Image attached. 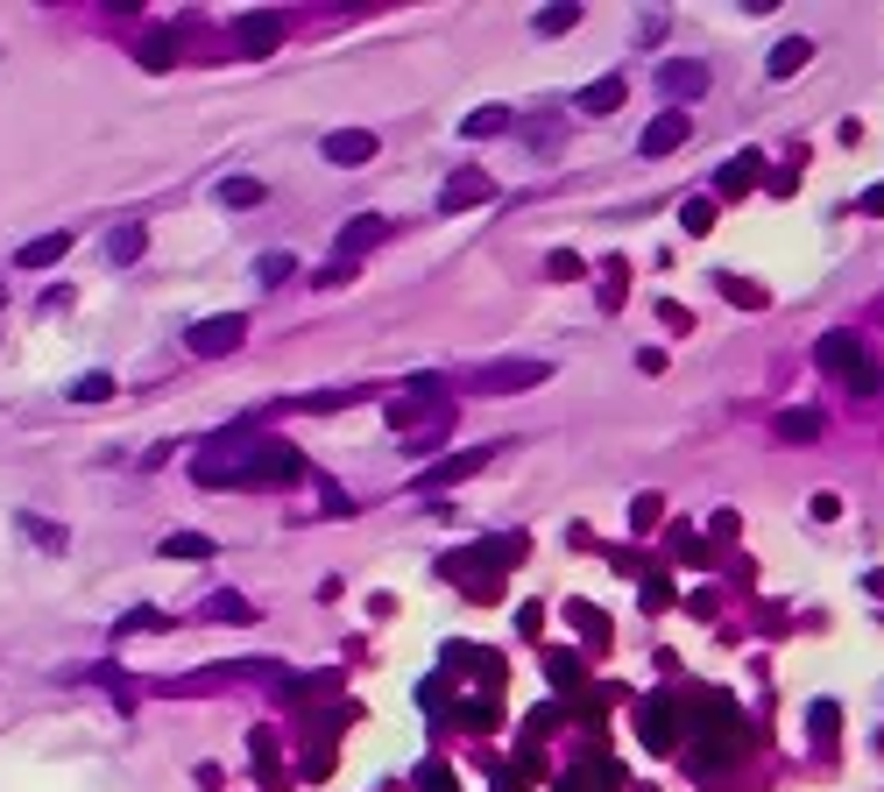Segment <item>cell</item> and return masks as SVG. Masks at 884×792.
I'll list each match as a JSON object with an SVG mask.
<instances>
[{"label": "cell", "instance_id": "1", "mask_svg": "<svg viewBox=\"0 0 884 792\" xmlns=\"http://www.w3.org/2000/svg\"><path fill=\"white\" fill-rule=\"evenodd\" d=\"M304 474V460H298V447H248L241 460H227V468H199V481L205 489H291V481Z\"/></svg>", "mask_w": 884, "mask_h": 792}, {"label": "cell", "instance_id": "2", "mask_svg": "<svg viewBox=\"0 0 884 792\" xmlns=\"http://www.w3.org/2000/svg\"><path fill=\"white\" fill-rule=\"evenodd\" d=\"M248 340V319L241 312H213V319H191L184 325V347H191V354H234V347Z\"/></svg>", "mask_w": 884, "mask_h": 792}, {"label": "cell", "instance_id": "3", "mask_svg": "<svg viewBox=\"0 0 884 792\" xmlns=\"http://www.w3.org/2000/svg\"><path fill=\"white\" fill-rule=\"evenodd\" d=\"M686 142H694V113H686V107H665L659 121L637 134V157H672V149H686Z\"/></svg>", "mask_w": 884, "mask_h": 792}, {"label": "cell", "instance_id": "4", "mask_svg": "<svg viewBox=\"0 0 884 792\" xmlns=\"http://www.w3.org/2000/svg\"><path fill=\"white\" fill-rule=\"evenodd\" d=\"M482 460H495V447H468V453H446V460H439V468L411 474V489H418V495H439V489H453V481L482 474Z\"/></svg>", "mask_w": 884, "mask_h": 792}, {"label": "cell", "instance_id": "5", "mask_svg": "<svg viewBox=\"0 0 884 792\" xmlns=\"http://www.w3.org/2000/svg\"><path fill=\"white\" fill-rule=\"evenodd\" d=\"M552 369L545 361H489L482 375H474V390H489V397H503V390H531V382H545Z\"/></svg>", "mask_w": 884, "mask_h": 792}, {"label": "cell", "instance_id": "6", "mask_svg": "<svg viewBox=\"0 0 884 792\" xmlns=\"http://www.w3.org/2000/svg\"><path fill=\"white\" fill-rule=\"evenodd\" d=\"M821 361H828L835 375H850L856 390H871V382H877V375H871V361H863V347H856L850 333H828V340H821Z\"/></svg>", "mask_w": 884, "mask_h": 792}, {"label": "cell", "instance_id": "7", "mask_svg": "<svg viewBox=\"0 0 884 792\" xmlns=\"http://www.w3.org/2000/svg\"><path fill=\"white\" fill-rule=\"evenodd\" d=\"M319 149H325V163H348V170H354V163L375 157V134H369V128H340V134H325Z\"/></svg>", "mask_w": 884, "mask_h": 792}, {"label": "cell", "instance_id": "8", "mask_svg": "<svg viewBox=\"0 0 884 792\" xmlns=\"http://www.w3.org/2000/svg\"><path fill=\"white\" fill-rule=\"evenodd\" d=\"M390 234V220H375V212H361V220L340 227V262H354V255H369V248Z\"/></svg>", "mask_w": 884, "mask_h": 792}, {"label": "cell", "instance_id": "9", "mask_svg": "<svg viewBox=\"0 0 884 792\" xmlns=\"http://www.w3.org/2000/svg\"><path fill=\"white\" fill-rule=\"evenodd\" d=\"M234 36H241V50H248V57H262V50H277V43H283V14H241V29H234Z\"/></svg>", "mask_w": 884, "mask_h": 792}, {"label": "cell", "instance_id": "10", "mask_svg": "<svg viewBox=\"0 0 884 792\" xmlns=\"http://www.w3.org/2000/svg\"><path fill=\"white\" fill-rule=\"evenodd\" d=\"M482 199H495V184L482 178V170H460V178H453L446 191H439V205H446V212H460V205H482Z\"/></svg>", "mask_w": 884, "mask_h": 792}, {"label": "cell", "instance_id": "11", "mask_svg": "<svg viewBox=\"0 0 884 792\" xmlns=\"http://www.w3.org/2000/svg\"><path fill=\"white\" fill-rule=\"evenodd\" d=\"M630 100V86H623V71H609V79H594L587 92H581V113H616Z\"/></svg>", "mask_w": 884, "mask_h": 792}, {"label": "cell", "instance_id": "12", "mask_svg": "<svg viewBox=\"0 0 884 792\" xmlns=\"http://www.w3.org/2000/svg\"><path fill=\"white\" fill-rule=\"evenodd\" d=\"M142 248H149V227H113V234H107V262L128 269V262H142Z\"/></svg>", "mask_w": 884, "mask_h": 792}, {"label": "cell", "instance_id": "13", "mask_svg": "<svg viewBox=\"0 0 884 792\" xmlns=\"http://www.w3.org/2000/svg\"><path fill=\"white\" fill-rule=\"evenodd\" d=\"M806 57H814V43H806V36H785L764 71H772V79H793V71H806Z\"/></svg>", "mask_w": 884, "mask_h": 792}, {"label": "cell", "instance_id": "14", "mask_svg": "<svg viewBox=\"0 0 884 792\" xmlns=\"http://www.w3.org/2000/svg\"><path fill=\"white\" fill-rule=\"evenodd\" d=\"M64 248H71V234H43V241H29L14 262H22V269H50V262H64Z\"/></svg>", "mask_w": 884, "mask_h": 792}, {"label": "cell", "instance_id": "15", "mask_svg": "<svg viewBox=\"0 0 884 792\" xmlns=\"http://www.w3.org/2000/svg\"><path fill=\"white\" fill-rule=\"evenodd\" d=\"M220 545H213V538H199V531H170L163 538V559H213Z\"/></svg>", "mask_w": 884, "mask_h": 792}, {"label": "cell", "instance_id": "16", "mask_svg": "<svg viewBox=\"0 0 884 792\" xmlns=\"http://www.w3.org/2000/svg\"><path fill=\"white\" fill-rule=\"evenodd\" d=\"M262 199H269L262 178H227V184H220V205H262Z\"/></svg>", "mask_w": 884, "mask_h": 792}, {"label": "cell", "instance_id": "17", "mask_svg": "<svg viewBox=\"0 0 884 792\" xmlns=\"http://www.w3.org/2000/svg\"><path fill=\"white\" fill-rule=\"evenodd\" d=\"M707 86L701 64H665V92H680V100H694V92Z\"/></svg>", "mask_w": 884, "mask_h": 792}, {"label": "cell", "instance_id": "18", "mask_svg": "<svg viewBox=\"0 0 884 792\" xmlns=\"http://www.w3.org/2000/svg\"><path fill=\"white\" fill-rule=\"evenodd\" d=\"M510 121H516L510 107H474V113H468V121H460V128H468V134H503Z\"/></svg>", "mask_w": 884, "mask_h": 792}, {"label": "cell", "instance_id": "19", "mask_svg": "<svg viewBox=\"0 0 884 792\" xmlns=\"http://www.w3.org/2000/svg\"><path fill=\"white\" fill-rule=\"evenodd\" d=\"M14 524H22V538H36V545H43V552H64V524H57V531H50V524H43V517H29V510H22V517H14Z\"/></svg>", "mask_w": 884, "mask_h": 792}, {"label": "cell", "instance_id": "20", "mask_svg": "<svg viewBox=\"0 0 884 792\" xmlns=\"http://www.w3.org/2000/svg\"><path fill=\"white\" fill-rule=\"evenodd\" d=\"M142 64H149V71H170V64H178V36H149V43H142Z\"/></svg>", "mask_w": 884, "mask_h": 792}, {"label": "cell", "instance_id": "21", "mask_svg": "<svg viewBox=\"0 0 884 792\" xmlns=\"http://www.w3.org/2000/svg\"><path fill=\"white\" fill-rule=\"evenodd\" d=\"M113 397V375H79L71 382V403H107Z\"/></svg>", "mask_w": 884, "mask_h": 792}, {"label": "cell", "instance_id": "22", "mask_svg": "<svg viewBox=\"0 0 884 792\" xmlns=\"http://www.w3.org/2000/svg\"><path fill=\"white\" fill-rule=\"evenodd\" d=\"M573 22H581V8H545V14H538L531 29H538V36H566Z\"/></svg>", "mask_w": 884, "mask_h": 792}, {"label": "cell", "instance_id": "23", "mask_svg": "<svg viewBox=\"0 0 884 792\" xmlns=\"http://www.w3.org/2000/svg\"><path fill=\"white\" fill-rule=\"evenodd\" d=\"M255 277H262V283H291V277H298V255H262Z\"/></svg>", "mask_w": 884, "mask_h": 792}, {"label": "cell", "instance_id": "24", "mask_svg": "<svg viewBox=\"0 0 884 792\" xmlns=\"http://www.w3.org/2000/svg\"><path fill=\"white\" fill-rule=\"evenodd\" d=\"M778 432H785V439H821V418H814V411H785Z\"/></svg>", "mask_w": 884, "mask_h": 792}, {"label": "cell", "instance_id": "25", "mask_svg": "<svg viewBox=\"0 0 884 792\" xmlns=\"http://www.w3.org/2000/svg\"><path fill=\"white\" fill-rule=\"evenodd\" d=\"M751 170H757V157H736V163L715 170V184H722V191H743V184H751Z\"/></svg>", "mask_w": 884, "mask_h": 792}, {"label": "cell", "instance_id": "26", "mask_svg": "<svg viewBox=\"0 0 884 792\" xmlns=\"http://www.w3.org/2000/svg\"><path fill=\"white\" fill-rule=\"evenodd\" d=\"M348 277H354V262H340V255H333V262H325L319 277H312V291H340V283H348Z\"/></svg>", "mask_w": 884, "mask_h": 792}, {"label": "cell", "instance_id": "27", "mask_svg": "<svg viewBox=\"0 0 884 792\" xmlns=\"http://www.w3.org/2000/svg\"><path fill=\"white\" fill-rule=\"evenodd\" d=\"M205 615H234V623H248V602H241V594H213Z\"/></svg>", "mask_w": 884, "mask_h": 792}, {"label": "cell", "instance_id": "28", "mask_svg": "<svg viewBox=\"0 0 884 792\" xmlns=\"http://www.w3.org/2000/svg\"><path fill=\"white\" fill-rule=\"evenodd\" d=\"M707 220H715V205H707V199H694V205H686V234H701Z\"/></svg>", "mask_w": 884, "mask_h": 792}, {"label": "cell", "instance_id": "29", "mask_svg": "<svg viewBox=\"0 0 884 792\" xmlns=\"http://www.w3.org/2000/svg\"><path fill=\"white\" fill-rule=\"evenodd\" d=\"M863 212H884V184H877V191H863Z\"/></svg>", "mask_w": 884, "mask_h": 792}]
</instances>
